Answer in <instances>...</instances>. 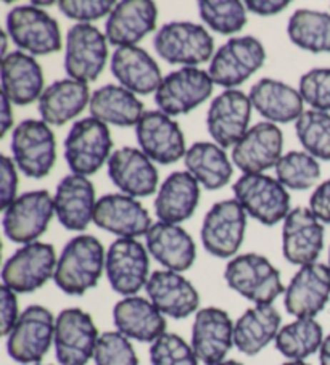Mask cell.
I'll use <instances>...</instances> for the list:
<instances>
[{"label":"cell","instance_id":"9","mask_svg":"<svg viewBox=\"0 0 330 365\" xmlns=\"http://www.w3.org/2000/svg\"><path fill=\"white\" fill-rule=\"evenodd\" d=\"M56 262L52 245L42 242L23 245L5 262L4 285L15 293H33L55 275Z\"/></svg>","mask_w":330,"mask_h":365},{"label":"cell","instance_id":"38","mask_svg":"<svg viewBox=\"0 0 330 365\" xmlns=\"http://www.w3.org/2000/svg\"><path fill=\"white\" fill-rule=\"evenodd\" d=\"M287 33L296 47L311 53L330 52V15L317 10H296L290 16Z\"/></svg>","mask_w":330,"mask_h":365},{"label":"cell","instance_id":"49","mask_svg":"<svg viewBox=\"0 0 330 365\" xmlns=\"http://www.w3.org/2000/svg\"><path fill=\"white\" fill-rule=\"evenodd\" d=\"M309 210L324 224H330V179L322 182L311 195Z\"/></svg>","mask_w":330,"mask_h":365},{"label":"cell","instance_id":"24","mask_svg":"<svg viewBox=\"0 0 330 365\" xmlns=\"http://www.w3.org/2000/svg\"><path fill=\"white\" fill-rule=\"evenodd\" d=\"M158 9L151 0H123L105 23V36L113 46L132 47L156 28Z\"/></svg>","mask_w":330,"mask_h":365},{"label":"cell","instance_id":"6","mask_svg":"<svg viewBox=\"0 0 330 365\" xmlns=\"http://www.w3.org/2000/svg\"><path fill=\"white\" fill-rule=\"evenodd\" d=\"M55 325L47 307H26L7 336L9 356L20 364H39L55 341Z\"/></svg>","mask_w":330,"mask_h":365},{"label":"cell","instance_id":"35","mask_svg":"<svg viewBox=\"0 0 330 365\" xmlns=\"http://www.w3.org/2000/svg\"><path fill=\"white\" fill-rule=\"evenodd\" d=\"M281 322V314L272 304L250 307L234 327V344L245 356H256L272 339L276 341Z\"/></svg>","mask_w":330,"mask_h":365},{"label":"cell","instance_id":"36","mask_svg":"<svg viewBox=\"0 0 330 365\" xmlns=\"http://www.w3.org/2000/svg\"><path fill=\"white\" fill-rule=\"evenodd\" d=\"M91 116L105 124L118 128L137 125L144 116V103L136 93L124 89L123 86L106 84L95 91L89 103Z\"/></svg>","mask_w":330,"mask_h":365},{"label":"cell","instance_id":"23","mask_svg":"<svg viewBox=\"0 0 330 365\" xmlns=\"http://www.w3.org/2000/svg\"><path fill=\"white\" fill-rule=\"evenodd\" d=\"M234 327L229 314L219 307L196 312L192 327V348L199 361L206 365L224 362L234 344Z\"/></svg>","mask_w":330,"mask_h":365},{"label":"cell","instance_id":"7","mask_svg":"<svg viewBox=\"0 0 330 365\" xmlns=\"http://www.w3.org/2000/svg\"><path fill=\"white\" fill-rule=\"evenodd\" d=\"M266 50L253 36L232 37L219 47L209 63L208 74L214 84L226 91L244 84L253 73L264 65Z\"/></svg>","mask_w":330,"mask_h":365},{"label":"cell","instance_id":"13","mask_svg":"<svg viewBox=\"0 0 330 365\" xmlns=\"http://www.w3.org/2000/svg\"><path fill=\"white\" fill-rule=\"evenodd\" d=\"M106 36L92 24L78 23L69 28L65 47V71L81 83H94L104 71L108 46Z\"/></svg>","mask_w":330,"mask_h":365},{"label":"cell","instance_id":"20","mask_svg":"<svg viewBox=\"0 0 330 365\" xmlns=\"http://www.w3.org/2000/svg\"><path fill=\"white\" fill-rule=\"evenodd\" d=\"M330 299V269L314 262L303 266L285 288V309L296 319H314Z\"/></svg>","mask_w":330,"mask_h":365},{"label":"cell","instance_id":"28","mask_svg":"<svg viewBox=\"0 0 330 365\" xmlns=\"http://www.w3.org/2000/svg\"><path fill=\"white\" fill-rule=\"evenodd\" d=\"M145 238L149 253L166 270L181 274L194 266L196 257L195 242L179 225L155 222Z\"/></svg>","mask_w":330,"mask_h":365},{"label":"cell","instance_id":"51","mask_svg":"<svg viewBox=\"0 0 330 365\" xmlns=\"http://www.w3.org/2000/svg\"><path fill=\"white\" fill-rule=\"evenodd\" d=\"M14 125V113H11V102L2 93V137L7 134L9 129Z\"/></svg>","mask_w":330,"mask_h":365},{"label":"cell","instance_id":"19","mask_svg":"<svg viewBox=\"0 0 330 365\" xmlns=\"http://www.w3.org/2000/svg\"><path fill=\"white\" fill-rule=\"evenodd\" d=\"M284 135L279 125L263 121L253 125L232 150V161L244 174H263L282 158Z\"/></svg>","mask_w":330,"mask_h":365},{"label":"cell","instance_id":"39","mask_svg":"<svg viewBox=\"0 0 330 365\" xmlns=\"http://www.w3.org/2000/svg\"><path fill=\"white\" fill-rule=\"evenodd\" d=\"M324 330L316 319H296L284 325L276 336V348L290 361H304L321 349Z\"/></svg>","mask_w":330,"mask_h":365},{"label":"cell","instance_id":"10","mask_svg":"<svg viewBox=\"0 0 330 365\" xmlns=\"http://www.w3.org/2000/svg\"><path fill=\"white\" fill-rule=\"evenodd\" d=\"M7 31L18 48L33 55L55 53L61 48L59 23L36 5H20L10 10Z\"/></svg>","mask_w":330,"mask_h":365},{"label":"cell","instance_id":"15","mask_svg":"<svg viewBox=\"0 0 330 365\" xmlns=\"http://www.w3.org/2000/svg\"><path fill=\"white\" fill-rule=\"evenodd\" d=\"M149 253L136 238H118L106 251L105 272L111 288L123 297H136L149 282Z\"/></svg>","mask_w":330,"mask_h":365},{"label":"cell","instance_id":"5","mask_svg":"<svg viewBox=\"0 0 330 365\" xmlns=\"http://www.w3.org/2000/svg\"><path fill=\"white\" fill-rule=\"evenodd\" d=\"M154 46L158 56L171 65H200L214 52L213 36L201 24L190 21L164 24L154 37Z\"/></svg>","mask_w":330,"mask_h":365},{"label":"cell","instance_id":"31","mask_svg":"<svg viewBox=\"0 0 330 365\" xmlns=\"http://www.w3.org/2000/svg\"><path fill=\"white\" fill-rule=\"evenodd\" d=\"M113 322L126 338L142 343H154L166 333V319L150 299L128 297L116 303Z\"/></svg>","mask_w":330,"mask_h":365},{"label":"cell","instance_id":"8","mask_svg":"<svg viewBox=\"0 0 330 365\" xmlns=\"http://www.w3.org/2000/svg\"><path fill=\"white\" fill-rule=\"evenodd\" d=\"M11 152L23 174L33 179L46 178L56 160L55 134L47 123L26 119L11 134Z\"/></svg>","mask_w":330,"mask_h":365},{"label":"cell","instance_id":"44","mask_svg":"<svg viewBox=\"0 0 330 365\" xmlns=\"http://www.w3.org/2000/svg\"><path fill=\"white\" fill-rule=\"evenodd\" d=\"M94 361L95 365H139L129 338L119 331H105L99 336Z\"/></svg>","mask_w":330,"mask_h":365},{"label":"cell","instance_id":"26","mask_svg":"<svg viewBox=\"0 0 330 365\" xmlns=\"http://www.w3.org/2000/svg\"><path fill=\"white\" fill-rule=\"evenodd\" d=\"M145 289L163 316L186 319L200 306V294L195 287L186 277L173 270H155Z\"/></svg>","mask_w":330,"mask_h":365},{"label":"cell","instance_id":"2","mask_svg":"<svg viewBox=\"0 0 330 365\" xmlns=\"http://www.w3.org/2000/svg\"><path fill=\"white\" fill-rule=\"evenodd\" d=\"M224 279L234 292L255 304H272L285 293L281 272L268 257L246 253L227 262Z\"/></svg>","mask_w":330,"mask_h":365},{"label":"cell","instance_id":"1","mask_svg":"<svg viewBox=\"0 0 330 365\" xmlns=\"http://www.w3.org/2000/svg\"><path fill=\"white\" fill-rule=\"evenodd\" d=\"M105 264L106 253L97 238L92 235L74 237L61 251L54 280L63 293L82 297L97 287Z\"/></svg>","mask_w":330,"mask_h":365},{"label":"cell","instance_id":"17","mask_svg":"<svg viewBox=\"0 0 330 365\" xmlns=\"http://www.w3.org/2000/svg\"><path fill=\"white\" fill-rule=\"evenodd\" d=\"M250 97L242 91L229 89L209 105L206 128L213 140L223 148L236 147L246 132L251 119Z\"/></svg>","mask_w":330,"mask_h":365},{"label":"cell","instance_id":"34","mask_svg":"<svg viewBox=\"0 0 330 365\" xmlns=\"http://www.w3.org/2000/svg\"><path fill=\"white\" fill-rule=\"evenodd\" d=\"M91 97L86 83L71 78L55 81L39 98V115L44 123L63 125L84 111Z\"/></svg>","mask_w":330,"mask_h":365},{"label":"cell","instance_id":"55","mask_svg":"<svg viewBox=\"0 0 330 365\" xmlns=\"http://www.w3.org/2000/svg\"><path fill=\"white\" fill-rule=\"evenodd\" d=\"M329 269H330V251H329Z\"/></svg>","mask_w":330,"mask_h":365},{"label":"cell","instance_id":"45","mask_svg":"<svg viewBox=\"0 0 330 365\" xmlns=\"http://www.w3.org/2000/svg\"><path fill=\"white\" fill-rule=\"evenodd\" d=\"M300 93L316 111H330V68H314L300 79Z\"/></svg>","mask_w":330,"mask_h":365},{"label":"cell","instance_id":"32","mask_svg":"<svg viewBox=\"0 0 330 365\" xmlns=\"http://www.w3.org/2000/svg\"><path fill=\"white\" fill-rule=\"evenodd\" d=\"M249 97L253 108L269 123H296L304 113V100L300 91L276 79L264 78L258 81L255 86H251Z\"/></svg>","mask_w":330,"mask_h":365},{"label":"cell","instance_id":"12","mask_svg":"<svg viewBox=\"0 0 330 365\" xmlns=\"http://www.w3.org/2000/svg\"><path fill=\"white\" fill-rule=\"evenodd\" d=\"M54 214L55 203L47 190L26 192L4 211V232L14 243H34L46 234Z\"/></svg>","mask_w":330,"mask_h":365},{"label":"cell","instance_id":"18","mask_svg":"<svg viewBox=\"0 0 330 365\" xmlns=\"http://www.w3.org/2000/svg\"><path fill=\"white\" fill-rule=\"evenodd\" d=\"M136 137L142 152L160 165H173L187 153L179 124L160 110L144 113L136 125Z\"/></svg>","mask_w":330,"mask_h":365},{"label":"cell","instance_id":"29","mask_svg":"<svg viewBox=\"0 0 330 365\" xmlns=\"http://www.w3.org/2000/svg\"><path fill=\"white\" fill-rule=\"evenodd\" d=\"M111 73L132 93H156L163 83L160 66L141 47H119L111 56Z\"/></svg>","mask_w":330,"mask_h":365},{"label":"cell","instance_id":"22","mask_svg":"<svg viewBox=\"0 0 330 365\" xmlns=\"http://www.w3.org/2000/svg\"><path fill=\"white\" fill-rule=\"evenodd\" d=\"M324 248V227L309 207H295L285 217L282 253L290 264H314Z\"/></svg>","mask_w":330,"mask_h":365},{"label":"cell","instance_id":"11","mask_svg":"<svg viewBox=\"0 0 330 365\" xmlns=\"http://www.w3.org/2000/svg\"><path fill=\"white\" fill-rule=\"evenodd\" d=\"M246 230V211L237 200H224L211 206L203 219L201 243L209 255L227 259L242 247Z\"/></svg>","mask_w":330,"mask_h":365},{"label":"cell","instance_id":"52","mask_svg":"<svg viewBox=\"0 0 330 365\" xmlns=\"http://www.w3.org/2000/svg\"><path fill=\"white\" fill-rule=\"evenodd\" d=\"M321 365H330V335L324 338V343L319 349Z\"/></svg>","mask_w":330,"mask_h":365},{"label":"cell","instance_id":"53","mask_svg":"<svg viewBox=\"0 0 330 365\" xmlns=\"http://www.w3.org/2000/svg\"><path fill=\"white\" fill-rule=\"evenodd\" d=\"M216 365H244V364H240V362H237V361H224V362L216 364Z\"/></svg>","mask_w":330,"mask_h":365},{"label":"cell","instance_id":"4","mask_svg":"<svg viewBox=\"0 0 330 365\" xmlns=\"http://www.w3.org/2000/svg\"><path fill=\"white\" fill-rule=\"evenodd\" d=\"M246 214L264 225H276L290 212V195L281 182L266 174H244L232 187Z\"/></svg>","mask_w":330,"mask_h":365},{"label":"cell","instance_id":"47","mask_svg":"<svg viewBox=\"0 0 330 365\" xmlns=\"http://www.w3.org/2000/svg\"><path fill=\"white\" fill-rule=\"evenodd\" d=\"M0 207L5 211L18 198V174L15 163L9 156L0 158Z\"/></svg>","mask_w":330,"mask_h":365},{"label":"cell","instance_id":"50","mask_svg":"<svg viewBox=\"0 0 330 365\" xmlns=\"http://www.w3.org/2000/svg\"><path fill=\"white\" fill-rule=\"evenodd\" d=\"M290 5L289 0H246V10L261 16H272L281 14Z\"/></svg>","mask_w":330,"mask_h":365},{"label":"cell","instance_id":"27","mask_svg":"<svg viewBox=\"0 0 330 365\" xmlns=\"http://www.w3.org/2000/svg\"><path fill=\"white\" fill-rule=\"evenodd\" d=\"M55 214L60 224L68 230H84L94 221L95 188L84 175H66L56 185Z\"/></svg>","mask_w":330,"mask_h":365},{"label":"cell","instance_id":"41","mask_svg":"<svg viewBox=\"0 0 330 365\" xmlns=\"http://www.w3.org/2000/svg\"><path fill=\"white\" fill-rule=\"evenodd\" d=\"M276 175L285 188L306 190L319 180L321 166L306 152H289L276 165Z\"/></svg>","mask_w":330,"mask_h":365},{"label":"cell","instance_id":"48","mask_svg":"<svg viewBox=\"0 0 330 365\" xmlns=\"http://www.w3.org/2000/svg\"><path fill=\"white\" fill-rule=\"evenodd\" d=\"M20 319L18 314L16 293L11 292L9 287H0V320H2V335L9 336L14 330L15 324Z\"/></svg>","mask_w":330,"mask_h":365},{"label":"cell","instance_id":"54","mask_svg":"<svg viewBox=\"0 0 330 365\" xmlns=\"http://www.w3.org/2000/svg\"><path fill=\"white\" fill-rule=\"evenodd\" d=\"M282 365H308V364H304L303 361H290V362H285Z\"/></svg>","mask_w":330,"mask_h":365},{"label":"cell","instance_id":"42","mask_svg":"<svg viewBox=\"0 0 330 365\" xmlns=\"http://www.w3.org/2000/svg\"><path fill=\"white\" fill-rule=\"evenodd\" d=\"M200 18L219 34L240 33L246 24V9L239 0H201Z\"/></svg>","mask_w":330,"mask_h":365},{"label":"cell","instance_id":"40","mask_svg":"<svg viewBox=\"0 0 330 365\" xmlns=\"http://www.w3.org/2000/svg\"><path fill=\"white\" fill-rule=\"evenodd\" d=\"M296 137L303 148L314 158L330 161V115L308 110L295 124Z\"/></svg>","mask_w":330,"mask_h":365},{"label":"cell","instance_id":"14","mask_svg":"<svg viewBox=\"0 0 330 365\" xmlns=\"http://www.w3.org/2000/svg\"><path fill=\"white\" fill-rule=\"evenodd\" d=\"M213 79L203 69L184 66L163 78L155 103L168 116L187 115L213 93Z\"/></svg>","mask_w":330,"mask_h":365},{"label":"cell","instance_id":"37","mask_svg":"<svg viewBox=\"0 0 330 365\" xmlns=\"http://www.w3.org/2000/svg\"><path fill=\"white\" fill-rule=\"evenodd\" d=\"M187 171L199 180L206 190H219L229 184L234 174L231 160L223 147L211 142H196L187 150Z\"/></svg>","mask_w":330,"mask_h":365},{"label":"cell","instance_id":"16","mask_svg":"<svg viewBox=\"0 0 330 365\" xmlns=\"http://www.w3.org/2000/svg\"><path fill=\"white\" fill-rule=\"evenodd\" d=\"M99 331L92 317L78 307L56 317L55 356L60 365H87L95 354Z\"/></svg>","mask_w":330,"mask_h":365},{"label":"cell","instance_id":"46","mask_svg":"<svg viewBox=\"0 0 330 365\" xmlns=\"http://www.w3.org/2000/svg\"><path fill=\"white\" fill-rule=\"evenodd\" d=\"M115 5L113 0H61L59 2L63 15L87 24L110 15Z\"/></svg>","mask_w":330,"mask_h":365},{"label":"cell","instance_id":"43","mask_svg":"<svg viewBox=\"0 0 330 365\" xmlns=\"http://www.w3.org/2000/svg\"><path fill=\"white\" fill-rule=\"evenodd\" d=\"M151 365H199L192 346L176 333H164L150 348Z\"/></svg>","mask_w":330,"mask_h":365},{"label":"cell","instance_id":"3","mask_svg":"<svg viewBox=\"0 0 330 365\" xmlns=\"http://www.w3.org/2000/svg\"><path fill=\"white\" fill-rule=\"evenodd\" d=\"M110 129L92 116L76 121L65 138V160L76 175H92L110 160Z\"/></svg>","mask_w":330,"mask_h":365},{"label":"cell","instance_id":"33","mask_svg":"<svg viewBox=\"0 0 330 365\" xmlns=\"http://www.w3.org/2000/svg\"><path fill=\"white\" fill-rule=\"evenodd\" d=\"M2 93L11 103L29 105L44 93L42 68L34 56L11 52L2 58Z\"/></svg>","mask_w":330,"mask_h":365},{"label":"cell","instance_id":"30","mask_svg":"<svg viewBox=\"0 0 330 365\" xmlns=\"http://www.w3.org/2000/svg\"><path fill=\"white\" fill-rule=\"evenodd\" d=\"M200 201V185L189 171H176L168 175L158 188L155 214L160 222L181 224L192 217Z\"/></svg>","mask_w":330,"mask_h":365},{"label":"cell","instance_id":"25","mask_svg":"<svg viewBox=\"0 0 330 365\" xmlns=\"http://www.w3.org/2000/svg\"><path fill=\"white\" fill-rule=\"evenodd\" d=\"M108 175L113 184L132 198L150 197L158 187V171L142 150L124 147L111 153Z\"/></svg>","mask_w":330,"mask_h":365},{"label":"cell","instance_id":"56","mask_svg":"<svg viewBox=\"0 0 330 365\" xmlns=\"http://www.w3.org/2000/svg\"><path fill=\"white\" fill-rule=\"evenodd\" d=\"M34 365H41V364H34Z\"/></svg>","mask_w":330,"mask_h":365},{"label":"cell","instance_id":"21","mask_svg":"<svg viewBox=\"0 0 330 365\" xmlns=\"http://www.w3.org/2000/svg\"><path fill=\"white\" fill-rule=\"evenodd\" d=\"M94 222L119 238H137L147 235L151 217L142 203L124 193H110L97 200Z\"/></svg>","mask_w":330,"mask_h":365}]
</instances>
